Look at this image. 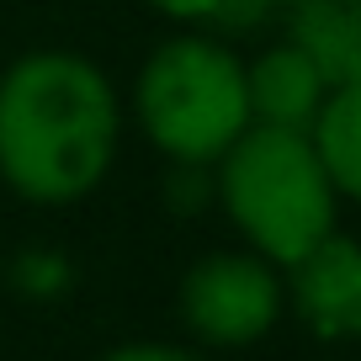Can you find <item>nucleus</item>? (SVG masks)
I'll return each instance as SVG.
<instances>
[{
	"mask_svg": "<svg viewBox=\"0 0 361 361\" xmlns=\"http://www.w3.org/2000/svg\"><path fill=\"white\" fill-rule=\"evenodd\" d=\"M123 96L96 59L37 48L0 69V180L37 207H69L106 180Z\"/></svg>",
	"mask_w": 361,
	"mask_h": 361,
	"instance_id": "f257e3e1",
	"label": "nucleus"
},
{
	"mask_svg": "<svg viewBox=\"0 0 361 361\" xmlns=\"http://www.w3.org/2000/svg\"><path fill=\"white\" fill-rule=\"evenodd\" d=\"M218 202L255 255L293 266L340 228V192L314 138L250 123L218 154Z\"/></svg>",
	"mask_w": 361,
	"mask_h": 361,
	"instance_id": "f03ea898",
	"label": "nucleus"
},
{
	"mask_svg": "<svg viewBox=\"0 0 361 361\" xmlns=\"http://www.w3.org/2000/svg\"><path fill=\"white\" fill-rule=\"evenodd\" d=\"M144 138L176 165H218L250 128L245 59L207 32H176L144 59L133 85Z\"/></svg>",
	"mask_w": 361,
	"mask_h": 361,
	"instance_id": "7ed1b4c3",
	"label": "nucleus"
},
{
	"mask_svg": "<svg viewBox=\"0 0 361 361\" xmlns=\"http://www.w3.org/2000/svg\"><path fill=\"white\" fill-rule=\"evenodd\" d=\"M287 308V276L255 250H213L180 276V319L202 345L239 350L276 329Z\"/></svg>",
	"mask_w": 361,
	"mask_h": 361,
	"instance_id": "20e7f679",
	"label": "nucleus"
},
{
	"mask_svg": "<svg viewBox=\"0 0 361 361\" xmlns=\"http://www.w3.org/2000/svg\"><path fill=\"white\" fill-rule=\"evenodd\" d=\"M287 303L319 340H361V239L324 234L308 255L282 266Z\"/></svg>",
	"mask_w": 361,
	"mask_h": 361,
	"instance_id": "39448f33",
	"label": "nucleus"
},
{
	"mask_svg": "<svg viewBox=\"0 0 361 361\" xmlns=\"http://www.w3.org/2000/svg\"><path fill=\"white\" fill-rule=\"evenodd\" d=\"M245 90H250V123L308 133L329 96V80L319 75V64L293 37H282L245 64Z\"/></svg>",
	"mask_w": 361,
	"mask_h": 361,
	"instance_id": "423d86ee",
	"label": "nucleus"
},
{
	"mask_svg": "<svg viewBox=\"0 0 361 361\" xmlns=\"http://www.w3.org/2000/svg\"><path fill=\"white\" fill-rule=\"evenodd\" d=\"M287 37L319 64L329 90L361 80V0H298Z\"/></svg>",
	"mask_w": 361,
	"mask_h": 361,
	"instance_id": "0eeeda50",
	"label": "nucleus"
},
{
	"mask_svg": "<svg viewBox=\"0 0 361 361\" xmlns=\"http://www.w3.org/2000/svg\"><path fill=\"white\" fill-rule=\"evenodd\" d=\"M308 138H314L335 192L361 202V80H345V85L329 90Z\"/></svg>",
	"mask_w": 361,
	"mask_h": 361,
	"instance_id": "6e6552de",
	"label": "nucleus"
},
{
	"mask_svg": "<svg viewBox=\"0 0 361 361\" xmlns=\"http://www.w3.org/2000/svg\"><path fill=\"white\" fill-rule=\"evenodd\" d=\"M102 361H207V356L202 350H186V345H170V340H133V345L106 350Z\"/></svg>",
	"mask_w": 361,
	"mask_h": 361,
	"instance_id": "1a4fd4ad",
	"label": "nucleus"
},
{
	"mask_svg": "<svg viewBox=\"0 0 361 361\" xmlns=\"http://www.w3.org/2000/svg\"><path fill=\"white\" fill-rule=\"evenodd\" d=\"M144 6L170 22H218V16H228L234 0H144Z\"/></svg>",
	"mask_w": 361,
	"mask_h": 361,
	"instance_id": "9d476101",
	"label": "nucleus"
},
{
	"mask_svg": "<svg viewBox=\"0 0 361 361\" xmlns=\"http://www.w3.org/2000/svg\"><path fill=\"white\" fill-rule=\"evenodd\" d=\"M255 6H282V11H293L298 0H255Z\"/></svg>",
	"mask_w": 361,
	"mask_h": 361,
	"instance_id": "9b49d317",
	"label": "nucleus"
}]
</instances>
